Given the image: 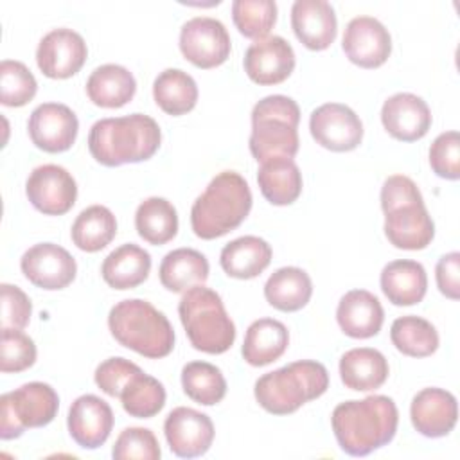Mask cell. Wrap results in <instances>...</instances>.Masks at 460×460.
<instances>
[{
  "instance_id": "cell-29",
  "label": "cell",
  "mask_w": 460,
  "mask_h": 460,
  "mask_svg": "<svg viewBox=\"0 0 460 460\" xmlns=\"http://www.w3.org/2000/svg\"><path fill=\"white\" fill-rule=\"evenodd\" d=\"M208 261L194 248H176L160 262L158 277L162 286L172 293H185L194 286H201L208 279Z\"/></svg>"
},
{
  "instance_id": "cell-14",
  "label": "cell",
  "mask_w": 460,
  "mask_h": 460,
  "mask_svg": "<svg viewBox=\"0 0 460 460\" xmlns=\"http://www.w3.org/2000/svg\"><path fill=\"white\" fill-rule=\"evenodd\" d=\"M23 277L36 288L56 291L75 279V259L59 244L40 243L31 246L20 259Z\"/></svg>"
},
{
  "instance_id": "cell-15",
  "label": "cell",
  "mask_w": 460,
  "mask_h": 460,
  "mask_svg": "<svg viewBox=\"0 0 460 460\" xmlns=\"http://www.w3.org/2000/svg\"><path fill=\"white\" fill-rule=\"evenodd\" d=\"M27 129L38 149L45 153H63L74 146L79 120L66 104L43 102L32 110Z\"/></svg>"
},
{
  "instance_id": "cell-16",
  "label": "cell",
  "mask_w": 460,
  "mask_h": 460,
  "mask_svg": "<svg viewBox=\"0 0 460 460\" xmlns=\"http://www.w3.org/2000/svg\"><path fill=\"white\" fill-rule=\"evenodd\" d=\"M164 435L169 449L180 458L205 455L214 440V424L207 413L178 406L165 417Z\"/></svg>"
},
{
  "instance_id": "cell-39",
  "label": "cell",
  "mask_w": 460,
  "mask_h": 460,
  "mask_svg": "<svg viewBox=\"0 0 460 460\" xmlns=\"http://www.w3.org/2000/svg\"><path fill=\"white\" fill-rule=\"evenodd\" d=\"M232 20L244 38L262 40L277 22V4L273 0H235Z\"/></svg>"
},
{
  "instance_id": "cell-23",
  "label": "cell",
  "mask_w": 460,
  "mask_h": 460,
  "mask_svg": "<svg viewBox=\"0 0 460 460\" xmlns=\"http://www.w3.org/2000/svg\"><path fill=\"white\" fill-rule=\"evenodd\" d=\"M336 320L347 336L367 340L381 331L385 311L376 295L367 289H352L340 298Z\"/></svg>"
},
{
  "instance_id": "cell-36",
  "label": "cell",
  "mask_w": 460,
  "mask_h": 460,
  "mask_svg": "<svg viewBox=\"0 0 460 460\" xmlns=\"http://www.w3.org/2000/svg\"><path fill=\"white\" fill-rule=\"evenodd\" d=\"M390 340L401 354L410 358H428L438 349V332L435 325L415 314L394 320Z\"/></svg>"
},
{
  "instance_id": "cell-10",
  "label": "cell",
  "mask_w": 460,
  "mask_h": 460,
  "mask_svg": "<svg viewBox=\"0 0 460 460\" xmlns=\"http://www.w3.org/2000/svg\"><path fill=\"white\" fill-rule=\"evenodd\" d=\"M25 194L38 212L45 216H63L77 199V183L65 167L43 164L29 174Z\"/></svg>"
},
{
  "instance_id": "cell-17",
  "label": "cell",
  "mask_w": 460,
  "mask_h": 460,
  "mask_svg": "<svg viewBox=\"0 0 460 460\" xmlns=\"http://www.w3.org/2000/svg\"><path fill=\"white\" fill-rule=\"evenodd\" d=\"M341 49L350 63L361 68H377L390 58L392 38L379 20L356 16L345 27Z\"/></svg>"
},
{
  "instance_id": "cell-4",
  "label": "cell",
  "mask_w": 460,
  "mask_h": 460,
  "mask_svg": "<svg viewBox=\"0 0 460 460\" xmlns=\"http://www.w3.org/2000/svg\"><path fill=\"white\" fill-rule=\"evenodd\" d=\"M111 336L137 354L160 359L174 349V329L167 316L142 298L117 302L108 314Z\"/></svg>"
},
{
  "instance_id": "cell-2",
  "label": "cell",
  "mask_w": 460,
  "mask_h": 460,
  "mask_svg": "<svg viewBox=\"0 0 460 460\" xmlns=\"http://www.w3.org/2000/svg\"><path fill=\"white\" fill-rule=\"evenodd\" d=\"M158 122L144 113L101 119L90 128V155L106 167L149 160L160 147Z\"/></svg>"
},
{
  "instance_id": "cell-20",
  "label": "cell",
  "mask_w": 460,
  "mask_h": 460,
  "mask_svg": "<svg viewBox=\"0 0 460 460\" xmlns=\"http://www.w3.org/2000/svg\"><path fill=\"white\" fill-rule=\"evenodd\" d=\"M381 122L386 133L395 140L415 142L429 131L431 111L422 97L399 92L383 102Z\"/></svg>"
},
{
  "instance_id": "cell-35",
  "label": "cell",
  "mask_w": 460,
  "mask_h": 460,
  "mask_svg": "<svg viewBox=\"0 0 460 460\" xmlns=\"http://www.w3.org/2000/svg\"><path fill=\"white\" fill-rule=\"evenodd\" d=\"M117 234V219L104 205H92L79 212L70 235L74 244L88 253L106 248Z\"/></svg>"
},
{
  "instance_id": "cell-13",
  "label": "cell",
  "mask_w": 460,
  "mask_h": 460,
  "mask_svg": "<svg viewBox=\"0 0 460 460\" xmlns=\"http://www.w3.org/2000/svg\"><path fill=\"white\" fill-rule=\"evenodd\" d=\"M88 56L83 36L72 29L59 27L47 32L36 49V63L43 75L50 79H68L75 75Z\"/></svg>"
},
{
  "instance_id": "cell-32",
  "label": "cell",
  "mask_w": 460,
  "mask_h": 460,
  "mask_svg": "<svg viewBox=\"0 0 460 460\" xmlns=\"http://www.w3.org/2000/svg\"><path fill=\"white\" fill-rule=\"evenodd\" d=\"M257 183L271 205L284 207L298 199L302 192V172L293 158H271L261 164Z\"/></svg>"
},
{
  "instance_id": "cell-6",
  "label": "cell",
  "mask_w": 460,
  "mask_h": 460,
  "mask_svg": "<svg viewBox=\"0 0 460 460\" xmlns=\"http://www.w3.org/2000/svg\"><path fill=\"white\" fill-rule=\"evenodd\" d=\"M300 108L288 95H268L252 110L248 147L257 162L293 158L298 151Z\"/></svg>"
},
{
  "instance_id": "cell-22",
  "label": "cell",
  "mask_w": 460,
  "mask_h": 460,
  "mask_svg": "<svg viewBox=\"0 0 460 460\" xmlns=\"http://www.w3.org/2000/svg\"><path fill=\"white\" fill-rule=\"evenodd\" d=\"M291 27L309 50H325L336 40L338 20L325 0H296L291 7Z\"/></svg>"
},
{
  "instance_id": "cell-28",
  "label": "cell",
  "mask_w": 460,
  "mask_h": 460,
  "mask_svg": "<svg viewBox=\"0 0 460 460\" xmlns=\"http://www.w3.org/2000/svg\"><path fill=\"white\" fill-rule=\"evenodd\" d=\"M151 271V255L144 248L133 243H126L102 261L101 275L104 282L119 291L133 289L140 286Z\"/></svg>"
},
{
  "instance_id": "cell-38",
  "label": "cell",
  "mask_w": 460,
  "mask_h": 460,
  "mask_svg": "<svg viewBox=\"0 0 460 460\" xmlns=\"http://www.w3.org/2000/svg\"><path fill=\"white\" fill-rule=\"evenodd\" d=\"M181 388L189 399L203 406H214L226 394L223 372L207 361H190L181 368Z\"/></svg>"
},
{
  "instance_id": "cell-9",
  "label": "cell",
  "mask_w": 460,
  "mask_h": 460,
  "mask_svg": "<svg viewBox=\"0 0 460 460\" xmlns=\"http://www.w3.org/2000/svg\"><path fill=\"white\" fill-rule=\"evenodd\" d=\"M230 34L226 27L210 16H196L181 25L180 50L198 68H216L230 56Z\"/></svg>"
},
{
  "instance_id": "cell-34",
  "label": "cell",
  "mask_w": 460,
  "mask_h": 460,
  "mask_svg": "<svg viewBox=\"0 0 460 460\" xmlns=\"http://www.w3.org/2000/svg\"><path fill=\"white\" fill-rule=\"evenodd\" d=\"M135 228L146 243L165 244L178 234V212L165 198L151 196L137 207Z\"/></svg>"
},
{
  "instance_id": "cell-45",
  "label": "cell",
  "mask_w": 460,
  "mask_h": 460,
  "mask_svg": "<svg viewBox=\"0 0 460 460\" xmlns=\"http://www.w3.org/2000/svg\"><path fill=\"white\" fill-rule=\"evenodd\" d=\"M138 370H142L138 365L126 358H108L104 359L93 374L95 385L110 397H119L124 385L129 381L131 376H135Z\"/></svg>"
},
{
  "instance_id": "cell-21",
  "label": "cell",
  "mask_w": 460,
  "mask_h": 460,
  "mask_svg": "<svg viewBox=\"0 0 460 460\" xmlns=\"http://www.w3.org/2000/svg\"><path fill=\"white\" fill-rule=\"evenodd\" d=\"M410 419L413 428L428 437L438 438L453 431L458 419L456 397L444 388H422L410 406Z\"/></svg>"
},
{
  "instance_id": "cell-24",
  "label": "cell",
  "mask_w": 460,
  "mask_h": 460,
  "mask_svg": "<svg viewBox=\"0 0 460 460\" xmlns=\"http://www.w3.org/2000/svg\"><path fill=\"white\" fill-rule=\"evenodd\" d=\"M381 291L394 305H415L428 289V275L420 262L397 259L388 262L379 277Z\"/></svg>"
},
{
  "instance_id": "cell-3",
  "label": "cell",
  "mask_w": 460,
  "mask_h": 460,
  "mask_svg": "<svg viewBox=\"0 0 460 460\" xmlns=\"http://www.w3.org/2000/svg\"><path fill=\"white\" fill-rule=\"evenodd\" d=\"M248 181L235 171L216 174L190 208V226L199 239H217L235 230L252 210Z\"/></svg>"
},
{
  "instance_id": "cell-1",
  "label": "cell",
  "mask_w": 460,
  "mask_h": 460,
  "mask_svg": "<svg viewBox=\"0 0 460 460\" xmlns=\"http://www.w3.org/2000/svg\"><path fill=\"white\" fill-rule=\"evenodd\" d=\"M338 446L350 456H367L395 437L399 411L392 397L368 395L340 402L331 415Z\"/></svg>"
},
{
  "instance_id": "cell-25",
  "label": "cell",
  "mask_w": 460,
  "mask_h": 460,
  "mask_svg": "<svg viewBox=\"0 0 460 460\" xmlns=\"http://www.w3.org/2000/svg\"><path fill=\"white\" fill-rule=\"evenodd\" d=\"M271 246L257 235H243L226 243L221 250L219 262L223 271L232 279H255L271 262Z\"/></svg>"
},
{
  "instance_id": "cell-42",
  "label": "cell",
  "mask_w": 460,
  "mask_h": 460,
  "mask_svg": "<svg viewBox=\"0 0 460 460\" xmlns=\"http://www.w3.org/2000/svg\"><path fill=\"white\" fill-rule=\"evenodd\" d=\"M111 456L115 460H158L162 451L155 433L149 428L131 426L122 429L117 437L111 447Z\"/></svg>"
},
{
  "instance_id": "cell-7",
  "label": "cell",
  "mask_w": 460,
  "mask_h": 460,
  "mask_svg": "<svg viewBox=\"0 0 460 460\" xmlns=\"http://www.w3.org/2000/svg\"><path fill=\"white\" fill-rule=\"evenodd\" d=\"M178 314L190 345L207 354H223L235 341V325L221 296L205 284L187 289Z\"/></svg>"
},
{
  "instance_id": "cell-37",
  "label": "cell",
  "mask_w": 460,
  "mask_h": 460,
  "mask_svg": "<svg viewBox=\"0 0 460 460\" xmlns=\"http://www.w3.org/2000/svg\"><path fill=\"white\" fill-rule=\"evenodd\" d=\"M119 399L124 411L131 417L151 419L165 404V388L158 379L138 370L124 385Z\"/></svg>"
},
{
  "instance_id": "cell-46",
  "label": "cell",
  "mask_w": 460,
  "mask_h": 460,
  "mask_svg": "<svg viewBox=\"0 0 460 460\" xmlns=\"http://www.w3.org/2000/svg\"><path fill=\"white\" fill-rule=\"evenodd\" d=\"M438 291L451 300L460 298V253L449 252L442 255L435 268Z\"/></svg>"
},
{
  "instance_id": "cell-5",
  "label": "cell",
  "mask_w": 460,
  "mask_h": 460,
  "mask_svg": "<svg viewBox=\"0 0 460 460\" xmlns=\"http://www.w3.org/2000/svg\"><path fill=\"white\" fill-rule=\"evenodd\" d=\"M329 386L327 368L314 359L293 361L255 381L257 402L273 415H288L318 399Z\"/></svg>"
},
{
  "instance_id": "cell-30",
  "label": "cell",
  "mask_w": 460,
  "mask_h": 460,
  "mask_svg": "<svg viewBox=\"0 0 460 460\" xmlns=\"http://www.w3.org/2000/svg\"><path fill=\"white\" fill-rule=\"evenodd\" d=\"M137 92L133 74L115 63L97 66L86 81L88 99L101 108H120L128 104Z\"/></svg>"
},
{
  "instance_id": "cell-18",
  "label": "cell",
  "mask_w": 460,
  "mask_h": 460,
  "mask_svg": "<svg viewBox=\"0 0 460 460\" xmlns=\"http://www.w3.org/2000/svg\"><path fill=\"white\" fill-rule=\"evenodd\" d=\"M243 65L253 83L262 86L279 84L295 68V50L282 36H268L248 47Z\"/></svg>"
},
{
  "instance_id": "cell-12",
  "label": "cell",
  "mask_w": 460,
  "mask_h": 460,
  "mask_svg": "<svg viewBox=\"0 0 460 460\" xmlns=\"http://www.w3.org/2000/svg\"><path fill=\"white\" fill-rule=\"evenodd\" d=\"M385 235L399 250H424L435 237V225L422 198H413L383 210Z\"/></svg>"
},
{
  "instance_id": "cell-44",
  "label": "cell",
  "mask_w": 460,
  "mask_h": 460,
  "mask_svg": "<svg viewBox=\"0 0 460 460\" xmlns=\"http://www.w3.org/2000/svg\"><path fill=\"white\" fill-rule=\"evenodd\" d=\"M0 329H25L32 314V304L29 296L18 286L4 282L0 286Z\"/></svg>"
},
{
  "instance_id": "cell-27",
  "label": "cell",
  "mask_w": 460,
  "mask_h": 460,
  "mask_svg": "<svg viewBox=\"0 0 460 460\" xmlns=\"http://www.w3.org/2000/svg\"><path fill=\"white\" fill-rule=\"evenodd\" d=\"M289 345L288 327L275 318H259L250 323L243 341V359L252 367L277 361Z\"/></svg>"
},
{
  "instance_id": "cell-33",
  "label": "cell",
  "mask_w": 460,
  "mask_h": 460,
  "mask_svg": "<svg viewBox=\"0 0 460 460\" xmlns=\"http://www.w3.org/2000/svg\"><path fill=\"white\" fill-rule=\"evenodd\" d=\"M153 99L162 111L172 117L189 113L198 102V84L180 68H165L153 83Z\"/></svg>"
},
{
  "instance_id": "cell-26",
  "label": "cell",
  "mask_w": 460,
  "mask_h": 460,
  "mask_svg": "<svg viewBox=\"0 0 460 460\" xmlns=\"http://www.w3.org/2000/svg\"><path fill=\"white\" fill-rule=\"evenodd\" d=\"M388 361L377 349H350L340 359L341 383L356 392L381 388L388 379Z\"/></svg>"
},
{
  "instance_id": "cell-41",
  "label": "cell",
  "mask_w": 460,
  "mask_h": 460,
  "mask_svg": "<svg viewBox=\"0 0 460 460\" xmlns=\"http://www.w3.org/2000/svg\"><path fill=\"white\" fill-rule=\"evenodd\" d=\"M36 361V345L22 329H2L0 336V370L23 372Z\"/></svg>"
},
{
  "instance_id": "cell-11",
  "label": "cell",
  "mask_w": 460,
  "mask_h": 460,
  "mask_svg": "<svg viewBox=\"0 0 460 460\" xmlns=\"http://www.w3.org/2000/svg\"><path fill=\"white\" fill-rule=\"evenodd\" d=\"M309 131L316 144L334 153L356 149L363 140V124L354 110L340 102H325L313 110Z\"/></svg>"
},
{
  "instance_id": "cell-40",
  "label": "cell",
  "mask_w": 460,
  "mask_h": 460,
  "mask_svg": "<svg viewBox=\"0 0 460 460\" xmlns=\"http://www.w3.org/2000/svg\"><path fill=\"white\" fill-rule=\"evenodd\" d=\"M36 90V77L22 61L4 59L0 63V102L4 106H25L32 101Z\"/></svg>"
},
{
  "instance_id": "cell-31",
  "label": "cell",
  "mask_w": 460,
  "mask_h": 460,
  "mask_svg": "<svg viewBox=\"0 0 460 460\" xmlns=\"http://www.w3.org/2000/svg\"><path fill=\"white\" fill-rule=\"evenodd\" d=\"M313 295L311 277L296 266L279 268L264 284L268 304L284 313H295L307 305Z\"/></svg>"
},
{
  "instance_id": "cell-8",
  "label": "cell",
  "mask_w": 460,
  "mask_h": 460,
  "mask_svg": "<svg viewBox=\"0 0 460 460\" xmlns=\"http://www.w3.org/2000/svg\"><path fill=\"white\" fill-rule=\"evenodd\" d=\"M59 397L56 390L41 381L25 383L0 397V438L11 440L23 435L27 428H43L58 413Z\"/></svg>"
},
{
  "instance_id": "cell-19",
  "label": "cell",
  "mask_w": 460,
  "mask_h": 460,
  "mask_svg": "<svg viewBox=\"0 0 460 460\" xmlns=\"http://www.w3.org/2000/svg\"><path fill=\"white\" fill-rule=\"evenodd\" d=\"M66 426L72 440L77 446L84 449H97L108 440L111 433V406L93 394L79 395L70 404Z\"/></svg>"
},
{
  "instance_id": "cell-43",
  "label": "cell",
  "mask_w": 460,
  "mask_h": 460,
  "mask_svg": "<svg viewBox=\"0 0 460 460\" xmlns=\"http://www.w3.org/2000/svg\"><path fill=\"white\" fill-rule=\"evenodd\" d=\"M429 165L444 180L460 178V135L458 131L440 133L429 146Z\"/></svg>"
}]
</instances>
